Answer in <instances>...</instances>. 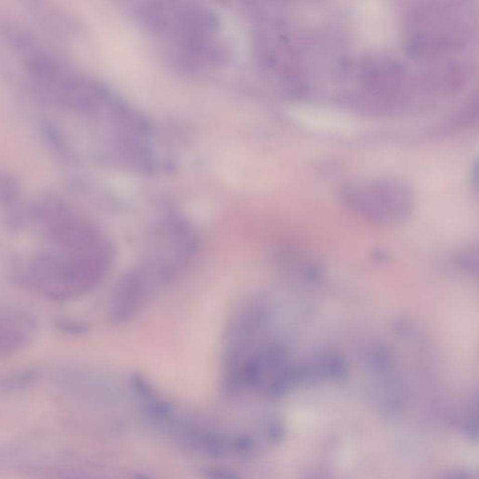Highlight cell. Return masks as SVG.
<instances>
[{
    "mask_svg": "<svg viewBox=\"0 0 479 479\" xmlns=\"http://www.w3.org/2000/svg\"><path fill=\"white\" fill-rule=\"evenodd\" d=\"M38 374L34 370H27L14 373L0 379V390L14 391L28 387L37 379Z\"/></svg>",
    "mask_w": 479,
    "mask_h": 479,
    "instance_id": "obj_4",
    "label": "cell"
},
{
    "mask_svg": "<svg viewBox=\"0 0 479 479\" xmlns=\"http://www.w3.org/2000/svg\"><path fill=\"white\" fill-rule=\"evenodd\" d=\"M44 253L15 268L14 276L26 288L55 301H68L90 288L100 274V256Z\"/></svg>",
    "mask_w": 479,
    "mask_h": 479,
    "instance_id": "obj_1",
    "label": "cell"
},
{
    "mask_svg": "<svg viewBox=\"0 0 479 479\" xmlns=\"http://www.w3.org/2000/svg\"><path fill=\"white\" fill-rule=\"evenodd\" d=\"M55 326L61 330L63 332H69V333H75V332H80L82 331V325H78L74 323L72 320H68V319H59Z\"/></svg>",
    "mask_w": 479,
    "mask_h": 479,
    "instance_id": "obj_5",
    "label": "cell"
},
{
    "mask_svg": "<svg viewBox=\"0 0 479 479\" xmlns=\"http://www.w3.org/2000/svg\"><path fill=\"white\" fill-rule=\"evenodd\" d=\"M343 205L357 217L373 224L390 226L410 217L415 198L410 187L392 178L361 179L342 185Z\"/></svg>",
    "mask_w": 479,
    "mask_h": 479,
    "instance_id": "obj_2",
    "label": "cell"
},
{
    "mask_svg": "<svg viewBox=\"0 0 479 479\" xmlns=\"http://www.w3.org/2000/svg\"><path fill=\"white\" fill-rule=\"evenodd\" d=\"M450 263L453 269L459 272L472 274L477 272V253L472 247H464L457 250L450 257Z\"/></svg>",
    "mask_w": 479,
    "mask_h": 479,
    "instance_id": "obj_3",
    "label": "cell"
}]
</instances>
